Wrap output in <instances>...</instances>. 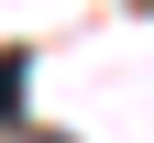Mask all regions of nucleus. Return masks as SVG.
Masks as SVG:
<instances>
[{"mask_svg":"<svg viewBox=\"0 0 154 143\" xmlns=\"http://www.w3.org/2000/svg\"><path fill=\"white\" fill-rule=\"evenodd\" d=\"M22 77H33V66H22V55H0V121L22 110Z\"/></svg>","mask_w":154,"mask_h":143,"instance_id":"nucleus-1","label":"nucleus"}]
</instances>
